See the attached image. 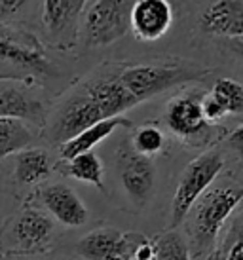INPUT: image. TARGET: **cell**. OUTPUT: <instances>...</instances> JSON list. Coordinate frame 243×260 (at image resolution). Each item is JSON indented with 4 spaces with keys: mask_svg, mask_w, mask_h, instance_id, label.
Returning <instances> with one entry per match:
<instances>
[{
    "mask_svg": "<svg viewBox=\"0 0 243 260\" xmlns=\"http://www.w3.org/2000/svg\"><path fill=\"white\" fill-rule=\"evenodd\" d=\"M243 188L236 182L205 190L188 211V234L194 253L207 254L226 224L230 215L239 207Z\"/></svg>",
    "mask_w": 243,
    "mask_h": 260,
    "instance_id": "6da1fadb",
    "label": "cell"
},
{
    "mask_svg": "<svg viewBox=\"0 0 243 260\" xmlns=\"http://www.w3.org/2000/svg\"><path fill=\"white\" fill-rule=\"evenodd\" d=\"M67 175L80 182H86L92 186L103 190V161L93 150L76 154L67 161Z\"/></svg>",
    "mask_w": 243,
    "mask_h": 260,
    "instance_id": "d6986e66",
    "label": "cell"
},
{
    "mask_svg": "<svg viewBox=\"0 0 243 260\" xmlns=\"http://www.w3.org/2000/svg\"><path fill=\"white\" fill-rule=\"evenodd\" d=\"M35 141V131L23 120L0 118V159L29 148Z\"/></svg>",
    "mask_w": 243,
    "mask_h": 260,
    "instance_id": "ac0fdd59",
    "label": "cell"
},
{
    "mask_svg": "<svg viewBox=\"0 0 243 260\" xmlns=\"http://www.w3.org/2000/svg\"><path fill=\"white\" fill-rule=\"evenodd\" d=\"M154 260H192L190 247L177 230L165 232L154 239Z\"/></svg>",
    "mask_w": 243,
    "mask_h": 260,
    "instance_id": "44dd1931",
    "label": "cell"
},
{
    "mask_svg": "<svg viewBox=\"0 0 243 260\" xmlns=\"http://www.w3.org/2000/svg\"><path fill=\"white\" fill-rule=\"evenodd\" d=\"M129 125H131V122H129L128 118H124V116H114V118L101 120V122L86 127L84 131H80L78 135H74L72 139L61 143V145H59V156H61L65 161H69V159L74 158L76 154L93 150L101 141H105L107 137H110L118 127H129Z\"/></svg>",
    "mask_w": 243,
    "mask_h": 260,
    "instance_id": "2e32d148",
    "label": "cell"
},
{
    "mask_svg": "<svg viewBox=\"0 0 243 260\" xmlns=\"http://www.w3.org/2000/svg\"><path fill=\"white\" fill-rule=\"evenodd\" d=\"M209 95L221 105L226 114L239 116L243 112V87L237 80L219 78Z\"/></svg>",
    "mask_w": 243,
    "mask_h": 260,
    "instance_id": "ffe728a7",
    "label": "cell"
},
{
    "mask_svg": "<svg viewBox=\"0 0 243 260\" xmlns=\"http://www.w3.org/2000/svg\"><path fill=\"white\" fill-rule=\"evenodd\" d=\"M228 146L234 152L241 154V150H243V125H237L232 133H228Z\"/></svg>",
    "mask_w": 243,
    "mask_h": 260,
    "instance_id": "d4e9b609",
    "label": "cell"
},
{
    "mask_svg": "<svg viewBox=\"0 0 243 260\" xmlns=\"http://www.w3.org/2000/svg\"><path fill=\"white\" fill-rule=\"evenodd\" d=\"M80 86L87 91V95L97 103L103 110L105 118L122 116L126 110L139 105L133 95L124 87L116 73H97L92 78L84 80Z\"/></svg>",
    "mask_w": 243,
    "mask_h": 260,
    "instance_id": "30bf717a",
    "label": "cell"
},
{
    "mask_svg": "<svg viewBox=\"0 0 243 260\" xmlns=\"http://www.w3.org/2000/svg\"><path fill=\"white\" fill-rule=\"evenodd\" d=\"M122 184L131 202L143 207L148 203L154 192L156 182V166L150 158H144L139 154H126L122 159Z\"/></svg>",
    "mask_w": 243,
    "mask_h": 260,
    "instance_id": "5bb4252c",
    "label": "cell"
},
{
    "mask_svg": "<svg viewBox=\"0 0 243 260\" xmlns=\"http://www.w3.org/2000/svg\"><path fill=\"white\" fill-rule=\"evenodd\" d=\"M33 0H0V25H12L27 14Z\"/></svg>",
    "mask_w": 243,
    "mask_h": 260,
    "instance_id": "cb8c5ba5",
    "label": "cell"
},
{
    "mask_svg": "<svg viewBox=\"0 0 243 260\" xmlns=\"http://www.w3.org/2000/svg\"><path fill=\"white\" fill-rule=\"evenodd\" d=\"M201 95L186 91L173 97L165 109V125L173 135L185 143H201L215 125H209L203 118L200 105Z\"/></svg>",
    "mask_w": 243,
    "mask_h": 260,
    "instance_id": "ba28073f",
    "label": "cell"
},
{
    "mask_svg": "<svg viewBox=\"0 0 243 260\" xmlns=\"http://www.w3.org/2000/svg\"><path fill=\"white\" fill-rule=\"evenodd\" d=\"M144 238L139 232H120L105 226L86 234L76 251L84 260H135L137 247Z\"/></svg>",
    "mask_w": 243,
    "mask_h": 260,
    "instance_id": "8992f818",
    "label": "cell"
},
{
    "mask_svg": "<svg viewBox=\"0 0 243 260\" xmlns=\"http://www.w3.org/2000/svg\"><path fill=\"white\" fill-rule=\"evenodd\" d=\"M203 32L213 37L241 40L243 37V0H215L200 17Z\"/></svg>",
    "mask_w": 243,
    "mask_h": 260,
    "instance_id": "9a60e30c",
    "label": "cell"
},
{
    "mask_svg": "<svg viewBox=\"0 0 243 260\" xmlns=\"http://www.w3.org/2000/svg\"><path fill=\"white\" fill-rule=\"evenodd\" d=\"M10 236L14 245L23 253L42 251L53 238V220L42 211L25 209L12 222Z\"/></svg>",
    "mask_w": 243,
    "mask_h": 260,
    "instance_id": "4fadbf2b",
    "label": "cell"
},
{
    "mask_svg": "<svg viewBox=\"0 0 243 260\" xmlns=\"http://www.w3.org/2000/svg\"><path fill=\"white\" fill-rule=\"evenodd\" d=\"M224 154L219 148H211L201 152L183 169L171 202V228H177L185 222L190 207L205 190H209L224 169Z\"/></svg>",
    "mask_w": 243,
    "mask_h": 260,
    "instance_id": "3957f363",
    "label": "cell"
},
{
    "mask_svg": "<svg viewBox=\"0 0 243 260\" xmlns=\"http://www.w3.org/2000/svg\"><path fill=\"white\" fill-rule=\"evenodd\" d=\"M207 74L205 69L196 65H131L118 71V78L124 87L135 97L139 105L175 86H183Z\"/></svg>",
    "mask_w": 243,
    "mask_h": 260,
    "instance_id": "7a4b0ae2",
    "label": "cell"
},
{
    "mask_svg": "<svg viewBox=\"0 0 243 260\" xmlns=\"http://www.w3.org/2000/svg\"><path fill=\"white\" fill-rule=\"evenodd\" d=\"M0 67L17 69L27 82H35V76L51 73L50 61L38 38L29 30L12 25H0Z\"/></svg>",
    "mask_w": 243,
    "mask_h": 260,
    "instance_id": "277c9868",
    "label": "cell"
},
{
    "mask_svg": "<svg viewBox=\"0 0 243 260\" xmlns=\"http://www.w3.org/2000/svg\"><path fill=\"white\" fill-rule=\"evenodd\" d=\"M38 198L51 217L67 228H76L87 220V207L80 196L65 182L46 184L38 190Z\"/></svg>",
    "mask_w": 243,
    "mask_h": 260,
    "instance_id": "7c38bea8",
    "label": "cell"
},
{
    "mask_svg": "<svg viewBox=\"0 0 243 260\" xmlns=\"http://www.w3.org/2000/svg\"><path fill=\"white\" fill-rule=\"evenodd\" d=\"M87 0H44L42 23L48 40L57 48H69L78 35V19Z\"/></svg>",
    "mask_w": 243,
    "mask_h": 260,
    "instance_id": "9c48e42d",
    "label": "cell"
},
{
    "mask_svg": "<svg viewBox=\"0 0 243 260\" xmlns=\"http://www.w3.org/2000/svg\"><path fill=\"white\" fill-rule=\"evenodd\" d=\"M173 25V8L169 0H135L129 14V29L139 40L154 42Z\"/></svg>",
    "mask_w": 243,
    "mask_h": 260,
    "instance_id": "8fae6325",
    "label": "cell"
},
{
    "mask_svg": "<svg viewBox=\"0 0 243 260\" xmlns=\"http://www.w3.org/2000/svg\"><path fill=\"white\" fill-rule=\"evenodd\" d=\"M51 173V158L44 148H25L15 154L14 175L21 184H36Z\"/></svg>",
    "mask_w": 243,
    "mask_h": 260,
    "instance_id": "e0dca14e",
    "label": "cell"
},
{
    "mask_svg": "<svg viewBox=\"0 0 243 260\" xmlns=\"http://www.w3.org/2000/svg\"><path fill=\"white\" fill-rule=\"evenodd\" d=\"M131 145H133L135 154L144 156V158H152V156H156V154L164 150L165 135L164 131L156 127V125H141L133 133Z\"/></svg>",
    "mask_w": 243,
    "mask_h": 260,
    "instance_id": "7402d4cb",
    "label": "cell"
},
{
    "mask_svg": "<svg viewBox=\"0 0 243 260\" xmlns=\"http://www.w3.org/2000/svg\"><path fill=\"white\" fill-rule=\"evenodd\" d=\"M0 118H15L36 125L46 123V105L33 82L0 78Z\"/></svg>",
    "mask_w": 243,
    "mask_h": 260,
    "instance_id": "52a82bcc",
    "label": "cell"
},
{
    "mask_svg": "<svg viewBox=\"0 0 243 260\" xmlns=\"http://www.w3.org/2000/svg\"><path fill=\"white\" fill-rule=\"evenodd\" d=\"M215 260H243V238H241V218H237L232 230L226 236V243Z\"/></svg>",
    "mask_w": 243,
    "mask_h": 260,
    "instance_id": "603a6c76",
    "label": "cell"
},
{
    "mask_svg": "<svg viewBox=\"0 0 243 260\" xmlns=\"http://www.w3.org/2000/svg\"><path fill=\"white\" fill-rule=\"evenodd\" d=\"M135 0H95L84 17V42L92 48L114 44L128 35Z\"/></svg>",
    "mask_w": 243,
    "mask_h": 260,
    "instance_id": "5b68a950",
    "label": "cell"
}]
</instances>
